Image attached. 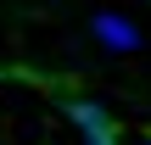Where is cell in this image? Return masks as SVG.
I'll use <instances>...</instances> for the list:
<instances>
[{
	"label": "cell",
	"instance_id": "cell-1",
	"mask_svg": "<svg viewBox=\"0 0 151 145\" xmlns=\"http://www.w3.org/2000/svg\"><path fill=\"white\" fill-rule=\"evenodd\" d=\"M67 117L84 129L90 145H118V117H106L95 101H67Z\"/></svg>",
	"mask_w": 151,
	"mask_h": 145
},
{
	"label": "cell",
	"instance_id": "cell-2",
	"mask_svg": "<svg viewBox=\"0 0 151 145\" xmlns=\"http://www.w3.org/2000/svg\"><path fill=\"white\" fill-rule=\"evenodd\" d=\"M95 39L112 45V50H140V28H134L129 17H118V11H101V17H95Z\"/></svg>",
	"mask_w": 151,
	"mask_h": 145
}]
</instances>
